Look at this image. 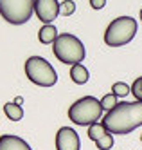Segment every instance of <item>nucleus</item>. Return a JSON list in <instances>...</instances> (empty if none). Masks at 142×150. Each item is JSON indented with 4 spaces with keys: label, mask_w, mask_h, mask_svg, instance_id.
<instances>
[{
    "label": "nucleus",
    "mask_w": 142,
    "mask_h": 150,
    "mask_svg": "<svg viewBox=\"0 0 142 150\" xmlns=\"http://www.w3.org/2000/svg\"><path fill=\"white\" fill-rule=\"evenodd\" d=\"M81 141L78 132L70 127H61L56 134V150H79Z\"/></svg>",
    "instance_id": "obj_8"
},
{
    "label": "nucleus",
    "mask_w": 142,
    "mask_h": 150,
    "mask_svg": "<svg viewBox=\"0 0 142 150\" xmlns=\"http://www.w3.org/2000/svg\"><path fill=\"white\" fill-rule=\"evenodd\" d=\"M74 11H76L74 0H63L59 4V15L61 16H70V15H74Z\"/></svg>",
    "instance_id": "obj_16"
},
{
    "label": "nucleus",
    "mask_w": 142,
    "mask_h": 150,
    "mask_svg": "<svg viewBox=\"0 0 142 150\" xmlns=\"http://www.w3.org/2000/svg\"><path fill=\"white\" fill-rule=\"evenodd\" d=\"M56 36H58V29L54 27L52 24H43V27L40 29V33H38V40L41 42L43 45L52 44V42L56 40Z\"/></svg>",
    "instance_id": "obj_11"
},
{
    "label": "nucleus",
    "mask_w": 142,
    "mask_h": 150,
    "mask_svg": "<svg viewBox=\"0 0 142 150\" xmlns=\"http://www.w3.org/2000/svg\"><path fill=\"white\" fill-rule=\"evenodd\" d=\"M52 52L61 63H67V65L81 63L86 58L83 42L70 33H63L56 36V40L52 42Z\"/></svg>",
    "instance_id": "obj_2"
},
{
    "label": "nucleus",
    "mask_w": 142,
    "mask_h": 150,
    "mask_svg": "<svg viewBox=\"0 0 142 150\" xmlns=\"http://www.w3.org/2000/svg\"><path fill=\"white\" fill-rule=\"evenodd\" d=\"M101 117H103L101 101L94 96H85V98L74 101L69 109V120L79 127H88L92 123H97Z\"/></svg>",
    "instance_id": "obj_3"
},
{
    "label": "nucleus",
    "mask_w": 142,
    "mask_h": 150,
    "mask_svg": "<svg viewBox=\"0 0 142 150\" xmlns=\"http://www.w3.org/2000/svg\"><path fill=\"white\" fill-rule=\"evenodd\" d=\"M0 150H32L31 145L15 134H4L0 137Z\"/></svg>",
    "instance_id": "obj_9"
},
{
    "label": "nucleus",
    "mask_w": 142,
    "mask_h": 150,
    "mask_svg": "<svg viewBox=\"0 0 142 150\" xmlns=\"http://www.w3.org/2000/svg\"><path fill=\"white\" fill-rule=\"evenodd\" d=\"M112 92L117 96V98H126L129 94V85L124 83V81H115L112 85Z\"/></svg>",
    "instance_id": "obj_15"
},
{
    "label": "nucleus",
    "mask_w": 142,
    "mask_h": 150,
    "mask_svg": "<svg viewBox=\"0 0 142 150\" xmlns=\"http://www.w3.org/2000/svg\"><path fill=\"white\" fill-rule=\"evenodd\" d=\"M137 35V20L133 16H119L112 20L104 33V44L110 47H121L133 40Z\"/></svg>",
    "instance_id": "obj_4"
},
{
    "label": "nucleus",
    "mask_w": 142,
    "mask_h": 150,
    "mask_svg": "<svg viewBox=\"0 0 142 150\" xmlns=\"http://www.w3.org/2000/svg\"><path fill=\"white\" fill-rule=\"evenodd\" d=\"M15 103H18V105H22V103H24V98H20V96H18V98H15Z\"/></svg>",
    "instance_id": "obj_20"
},
{
    "label": "nucleus",
    "mask_w": 142,
    "mask_h": 150,
    "mask_svg": "<svg viewBox=\"0 0 142 150\" xmlns=\"http://www.w3.org/2000/svg\"><path fill=\"white\" fill-rule=\"evenodd\" d=\"M32 11L43 24H52L59 15V2L58 0H34Z\"/></svg>",
    "instance_id": "obj_7"
},
{
    "label": "nucleus",
    "mask_w": 142,
    "mask_h": 150,
    "mask_svg": "<svg viewBox=\"0 0 142 150\" xmlns=\"http://www.w3.org/2000/svg\"><path fill=\"white\" fill-rule=\"evenodd\" d=\"M86 132H88V139L95 143L99 137H103V136L106 134V128H104L101 123H92V125H88V128H86Z\"/></svg>",
    "instance_id": "obj_13"
},
{
    "label": "nucleus",
    "mask_w": 142,
    "mask_h": 150,
    "mask_svg": "<svg viewBox=\"0 0 142 150\" xmlns=\"http://www.w3.org/2000/svg\"><path fill=\"white\" fill-rule=\"evenodd\" d=\"M92 9H103L106 6V0H90Z\"/></svg>",
    "instance_id": "obj_19"
},
{
    "label": "nucleus",
    "mask_w": 142,
    "mask_h": 150,
    "mask_svg": "<svg viewBox=\"0 0 142 150\" xmlns=\"http://www.w3.org/2000/svg\"><path fill=\"white\" fill-rule=\"evenodd\" d=\"M101 125L106 132L124 136L142 127V101H117L113 109L106 110Z\"/></svg>",
    "instance_id": "obj_1"
},
{
    "label": "nucleus",
    "mask_w": 142,
    "mask_h": 150,
    "mask_svg": "<svg viewBox=\"0 0 142 150\" xmlns=\"http://www.w3.org/2000/svg\"><path fill=\"white\" fill-rule=\"evenodd\" d=\"M99 101H101L103 110H110V109H113V107L117 105V96L112 92V94H106V96H103V100H99Z\"/></svg>",
    "instance_id": "obj_17"
},
{
    "label": "nucleus",
    "mask_w": 142,
    "mask_h": 150,
    "mask_svg": "<svg viewBox=\"0 0 142 150\" xmlns=\"http://www.w3.org/2000/svg\"><path fill=\"white\" fill-rule=\"evenodd\" d=\"M34 0H0V15L11 25H24L32 16Z\"/></svg>",
    "instance_id": "obj_6"
},
{
    "label": "nucleus",
    "mask_w": 142,
    "mask_h": 150,
    "mask_svg": "<svg viewBox=\"0 0 142 150\" xmlns=\"http://www.w3.org/2000/svg\"><path fill=\"white\" fill-rule=\"evenodd\" d=\"M129 92L133 94V98L137 101H142V76L137 78L133 83H132V87H129Z\"/></svg>",
    "instance_id": "obj_18"
},
{
    "label": "nucleus",
    "mask_w": 142,
    "mask_h": 150,
    "mask_svg": "<svg viewBox=\"0 0 142 150\" xmlns=\"http://www.w3.org/2000/svg\"><path fill=\"white\" fill-rule=\"evenodd\" d=\"M4 112L6 116L9 117L11 121H20L22 117H24V110H22V105L11 101V103H6L4 105Z\"/></svg>",
    "instance_id": "obj_12"
},
{
    "label": "nucleus",
    "mask_w": 142,
    "mask_h": 150,
    "mask_svg": "<svg viewBox=\"0 0 142 150\" xmlns=\"http://www.w3.org/2000/svg\"><path fill=\"white\" fill-rule=\"evenodd\" d=\"M140 20H142V9H140Z\"/></svg>",
    "instance_id": "obj_21"
},
{
    "label": "nucleus",
    "mask_w": 142,
    "mask_h": 150,
    "mask_svg": "<svg viewBox=\"0 0 142 150\" xmlns=\"http://www.w3.org/2000/svg\"><path fill=\"white\" fill-rule=\"evenodd\" d=\"M25 76L38 87H52L58 81L54 67L41 56H31L25 60Z\"/></svg>",
    "instance_id": "obj_5"
},
{
    "label": "nucleus",
    "mask_w": 142,
    "mask_h": 150,
    "mask_svg": "<svg viewBox=\"0 0 142 150\" xmlns=\"http://www.w3.org/2000/svg\"><path fill=\"white\" fill-rule=\"evenodd\" d=\"M95 146L99 148V150H110L113 146V134L112 132H106L103 137H99L95 141Z\"/></svg>",
    "instance_id": "obj_14"
},
{
    "label": "nucleus",
    "mask_w": 142,
    "mask_h": 150,
    "mask_svg": "<svg viewBox=\"0 0 142 150\" xmlns=\"http://www.w3.org/2000/svg\"><path fill=\"white\" fill-rule=\"evenodd\" d=\"M70 78H72L74 83L85 85L86 81H88V78H90V72H88V69H86L85 65H81V63H74V65L70 67Z\"/></svg>",
    "instance_id": "obj_10"
}]
</instances>
